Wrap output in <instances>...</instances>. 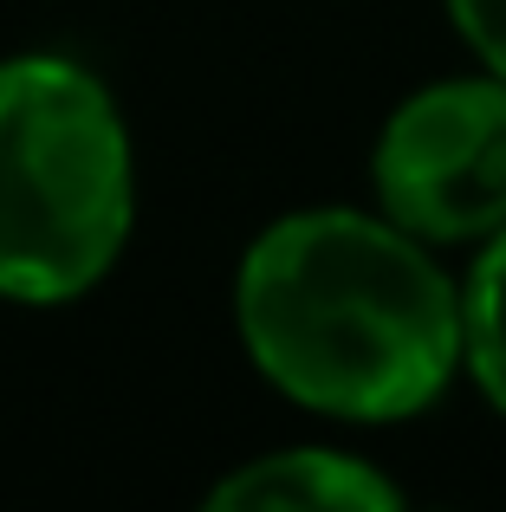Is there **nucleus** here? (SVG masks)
<instances>
[{
  "label": "nucleus",
  "mask_w": 506,
  "mask_h": 512,
  "mask_svg": "<svg viewBox=\"0 0 506 512\" xmlns=\"http://www.w3.org/2000/svg\"><path fill=\"white\" fill-rule=\"evenodd\" d=\"M234 318L266 383L344 422L429 409L461 363V292L390 214L273 221L241 260Z\"/></svg>",
  "instance_id": "1"
},
{
  "label": "nucleus",
  "mask_w": 506,
  "mask_h": 512,
  "mask_svg": "<svg viewBox=\"0 0 506 512\" xmlns=\"http://www.w3.org/2000/svg\"><path fill=\"white\" fill-rule=\"evenodd\" d=\"M130 240V137L98 72L26 52L0 65V292L65 305Z\"/></svg>",
  "instance_id": "2"
},
{
  "label": "nucleus",
  "mask_w": 506,
  "mask_h": 512,
  "mask_svg": "<svg viewBox=\"0 0 506 512\" xmlns=\"http://www.w3.org/2000/svg\"><path fill=\"white\" fill-rule=\"evenodd\" d=\"M377 201L416 240H487L506 227V78H442L396 104L377 137Z\"/></svg>",
  "instance_id": "3"
},
{
  "label": "nucleus",
  "mask_w": 506,
  "mask_h": 512,
  "mask_svg": "<svg viewBox=\"0 0 506 512\" xmlns=\"http://www.w3.org/2000/svg\"><path fill=\"white\" fill-rule=\"evenodd\" d=\"M403 493L377 474L370 461H351L338 448H286V454H260L247 461L241 474H228L208 506H228V512H390Z\"/></svg>",
  "instance_id": "4"
},
{
  "label": "nucleus",
  "mask_w": 506,
  "mask_h": 512,
  "mask_svg": "<svg viewBox=\"0 0 506 512\" xmlns=\"http://www.w3.org/2000/svg\"><path fill=\"white\" fill-rule=\"evenodd\" d=\"M461 357L481 396L506 415V227L487 234V253L461 286Z\"/></svg>",
  "instance_id": "5"
},
{
  "label": "nucleus",
  "mask_w": 506,
  "mask_h": 512,
  "mask_svg": "<svg viewBox=\"0 0 506 512\" xmlns=\"http://www.w3.org/2000/svg\"><path fill=\"white\" fill-rule=\"evenodd\" d=\"M448 13H455L461 39L481 52L487 72L506 78V0H448Z\"/></svg>",
  "instance_id": "6"
}]
</instances>
